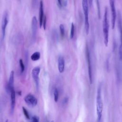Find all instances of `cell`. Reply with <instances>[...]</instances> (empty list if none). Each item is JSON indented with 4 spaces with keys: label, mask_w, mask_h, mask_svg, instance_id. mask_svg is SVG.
Instances as JSON below:
<instances>
[{
    "label": "cell",
    "mask_w": 122,
    "mask_h": 122,
    "mask_svg": "<svg viewBox=\"0 0 122 122\" xmlns=\"http://www.w3.org/2000/svg\"><path fill=\"white\" fill-rule=\"evenodd\" d=\"M17 93H18V94L19 95H21V91H19V92H18Z\"/></svg>",
    "instance_id": "obj_27"
},
{
    "label": "cell",
    "mask_w": 122,
    "mask_h": 122,
    "mask_svg": "<svg viewBox=\"0 0 122 122\" xmlns=\"http://www.w3.org/2000/svg\"><path fill=\"white\" fill-rule=\"evenodd\" d=\"M31 29H32V39L34 41L36 39L37 30H38V21L35 16H33L31 21Z\"/></svg>",
    "instance_id": "obj_10"
},
{
    "label": "cell",
    "mask_w": 122,
    "mask_h": 122,
    "mask_svg": "<svg viewBox=\"0 0 122 122\" xmlns=\"http://www.w3.org/2000/svg\"><path fill=\"white\" fill-rule=\"evenodd\" d=\"M31 121L33 122H39V117L36 115H34L32 117Z\"/></svg>",
    "instance_id": "obj_22"
},
{
    "label": "cell",
    "mask_w": 122,
    "mask_h": 122,
    "mask_svg": "<svg viewBox=\"0 0 122 122\" xmlns=\"http://www.w3.org/2000/svg\"><path fill=\"white\" fill-rule=\"evenodd\" d=\"M14 72L11 71L10 75L9 81L7 87V91L8 92H10L11 91L14 89Z\"/></svg>",
    "instance_id": "obj_11"
},
{
    "label": "cell",
    "mask_w": 122,
    "mask_h": 122,
    "mask_svg": "<svg viewBox=\"0 0 122 122\" xmlns=\"http://www.w3.org/2000/svg\"><path fill=\"white\" fill-rule=\"evenodd\" d=\"M8 23V13L7 11H5L2 19L1 22V33H2V38L4 39L6 33V29Z\"/></svg>",
    "instance_id": "obj_7"
},
{
    "label": "cell",
    "mask_w": 122,
    "mask_h": 122,
    "mask_svg": "<svg viewBox=\"0 0 122 122\" xmlns=\"http://www.w3.org/2000/svg\"><path fill=\"white\" fill-rule=\"evenodd\" d=\"M58 1V4L60 6V7H62V2H61V0H57Z\"/></svg>",
    "instance_id": "obj_25"
},
{
    "label": "cell",
    "mask_w": 122,
    "mask_h": 122,
    "mask_svg": "<svg viewBox=\"0 0 122 122\" xmlns=\"http://www.w3.org/2000/svg\"><path fill=\"white\" fill-rule=\"evenodd\" d=\"M75 32V27L73 23H71V31H70V38L72 39L74 36Z\"/></svg>",
    "instance_id": "obj_18"
},
{
    "label": "cell",
    "mask_w": 122,
    "mask_h": 122,
    "mask_svg": "<svg viewBox=\"0 0 122 122\" xmlns=\"http://www.w3.org/2000/svg\"><path fill=\"white\" fill-rule=\"evenodd\" d=\"M60 33H61V35L62 38H63L64 36V34H65V29H64V27L63 24H61L60 25Z\"/></svg>",
    "instance_id": "obj_19"
},
{
    "label": "cell",
    "mask_w": 122,
    "mask_h": 122,
    "mask_svg": "<svg viewBox=\"0 0 122 122\" xmlns=\"http://www.w3.org/2000/svg\"><path fill=\"white\" fill-rule=\"evenodd\" d=\"M54 95V100L55 102H57L59 99V91L57 88H55L53 92Z\"/></svg>",
    "instance_id": "obj_17"
},
{
    "label": "cell",
    "mask_w": 122,
    "mask_h": 122,
    "mask_svg": "<svg viewBox=\"0 0 122 122\" xmlns=\"http://www.w3.org/2000/svg\"><path fill=\"white\" fill-rule=\"evenodd\" d=\"M40 57H41L40 52L39 51H36L31 55L30 59L33 61H37L40 59Z\"/></svg>",
    "instance_id": "obj_15"
},
{
    "label": "cell",
    "mask_w": 122,
    "mask_h": 122,
    "mask_svg": "<svg viewBox=\"0 0 122 122\" xmlns=\"http://www.w3.org/2000/svg\"><path fill=\"white\" fill-rule=\"evenodd\" d=\"M24 101L28 105L32 107L36 106L38 103L37 98L31 94H27L24 98Z\"/></svg>",
    "instance_id": "obj_8"
},
{
    "label": "cell",
    "mask_w": 122,
    "mask_h": 122,
    "mask_svg": "<svg viewBox=\"0 0 122 122\" xmlns=\"http://www.w3.org/2000/svg\"><path fill=\"white\" fill-rule=\"evenodd\" d=\"M22 111H23V112L24 115L25 117H26V118L28 120H30V117L29 113L28 111L27 110V109L24 107H22Z\"/></svg>",
    "instance_id": "obj_20"
},
{
    "label": "cell",
    "mask_w": 122,
    "mask_h": 122,
    "mask_svg": "<svg viewBox=\"0 0 122 122\" xmlns=\"http://www.w3.org/2000/svg\"><path fill=\"white\" fill-rule=\"evenodd\" d=\"M86 59H87L88 68V75H89V81H90V84H92V67L91 60V57H90V51H89L87 44L86 45Z\"/></svg>",
    "instance_id": "obj_4"
},
{
    "label": "cell",
    "mask_w": 122,
    "mask_h": 122,
    "mask_svg": "<svg viewBox=\"0 0 122 122\" xmlns=\"http://www.w3.org/2000/svg\"><path fill=\"white\" fill-rule=\"evenodd\" d=\"M46 20H47V18L46 15H44L43 20V22H42V25L43 27L44 30H46Z\"/></svg>",
    "instance_id": "obj_21"
},
{
    "label": "cell",
    "mask_w": 122,
    "mask_h": 122,
    "mask_svg": "<svg viewBox=\"0 0 122 122\" xmlns=\"http://www.w3.org/2000/svg\"><path fill=\"white\" fill-rule=\"evenodd\" d=\"M118 28L120 32V44L119 48V59L121 61L122 60V19L120 13L118 14Z\"/></svg>",
    "instance_id": "obj_5"
},
{
    "label": "cell",
    "mask_w": 122,
    "mask_h": 122,
    "mask_svg": "<svg viewBox=\"0 0 122 122\" xmlns=\"http://www.w3.org/2000/svg\"><path fill=\"white\" fill-rule=\"evenodd\" d=\"M109 2L112 13V29H113L115 27L117 16L116 8L115 6V0H109Z\"/></svg>",
    "instance_id": "obj_6"
},
{
    "label": "cell",
    "mask_w": 122,
    "mask_h": 122,
    "mask_svg": "<svg viewBox=\"0 0 122 122\" xmlns=\"http://www.w3.org/2000/svg\"><path fill=\"white\" fill-rule=\"evenodd\" d=\"M92 1L93 0H89V4H90V6H91L92 3Z\"/></svg>",
    "instance_id": "obj_26"
},
{
    "label": "cell",
    "mask_w": 122,
    "mask_h": 122,
    "mask_svg": "<svg viewBox=\"0 0 122 122\" xmlns=\"http://www.w3.org/2000/svg\"><path fill=\"white\" fill-rule=\"evenodd\" d=\"M39 25L40 28H41L42 26V22L43 20L44 16V12H43V4L42 0H41L40 2V5H39Z\"/></svg>",
    "instance_id": "obj_13"
},
{
    "label": "cell",
    "mask_w": 122,
    "mask_h": 122,
    "mask_svg": "<svg viewBox=\"0 0 122 122\" xmlns=\"http://www.w3.org/2000/svg\"><path fill=\"white\" fill-rule=\"evenodd\" d=\"M38 0H32V4L33 6H35L37 5Z\"/></svg>",
    "instance_id": "obj_23"
},
{
    "label": "cell",
    "mask_w": 122,
    "mask_h": 122,
    "mask_svg": "<svg viewBox=\"0 0 122 122\" xmlns=\"http://www.w3.org/2000/svg\"><path fill=\"white\" fill-rule=\"evenodd\" d=\"M82 6L84 15L85 20V30L87 35L88 34L90 28V24L89 20V10H88V0H82Z\"/></svg>",
    "instance_id": "obj_3"
},
{
    "label": "cell",
    "mask_w": 122,
    "mask_h": 122,
    "mask_svg": "<svg viewBox=\"0 0 122 122\" xmlns=\"http://www.w3.org/2000/svg\"><path fill=\"white\" fill-rule=\"evenodd\" d=\"M19 64H20V73H22L25 70V66H24V64L23 63L22 59H20Z\"/></svg>",
    "instance_id": "obj_16"
},
{
    "label": "cell",
    "mask_w": 122,
    "mask_h": 122,
    "mask_svg": "<svg viewBox=\"0 0 122 122\" xmlns=\"http://www.w3.org/2000/svg\"><path fill=\"white\" fill-rule=\"evenodd\" d=\"M10 99H11V103H10V113L12 114L14 112L15 104H16V92L14 90V88L10 92Z\"/></svg>",
    "instance_id": "obj_12"
},
{
    "label": "cell",
    "mask_w": 122,
    "mask_h": 122,
    "mask_svg": "<svg viewBox=\"0 0 122 122\" xmlns=\"http://www.w3.org/2000/svg\"><path fill=\"white\" fill-rule=\"evenodd\" d=\"M68 101V98L66 97V98H64V99H63V102H62V103H63V104H66V103H67Z\"/></svg>",
    "instance_id": "obj_24"
},
{
    "label": "cell",
    "mask_w": 122,
    "mask_h": 122,
    "mask_svg": "<svg viewBox=\"0 0 122 122\" xmlns=\"http://www.w3.org/2000/svg\"><path fill=\"white\" fill-rule=\"evenodd\" d=\"M41 69L39 67H35L34 68L31 72L32 77L34 80L36 88L37 90H38L39 86V74L40 72Z\"/></svg>",
    "instance_id": "obj_9"
},
{
    "label": "cell",
    "mask_w": 122,
    "mask_h": 122,
    "mask_svg": "<svg viewBox=\"0 0 122 122\" xmlns=\"http://www.w3.org/2000/svg\"><path fill=\"white\" fill-rule=\"evenodd\" d=\"M102 30L104 39V43L106 47L108 46L109 42V22L108 19V10L107 7H105L102 21Z\"/></svg>",
    "instance_id": "obj_1"
},
{
    "label": "cell",
    "mask_w": 122,
    "mask_h": 122,
    "mask_svg": "<svg viewBox=\"0 0 122 122\" xmlns=\"http://www.w3.org/2000/svg\"><path fill=\"white\" fill-rule=\"evenodd\" d=\"M65 67V61L62 56H59L58 59V71L60 73H62L64 71Z\"/></svg>",
    "instance_id": "obj_14"
},
{
    "label": "cell",
    "mask_w": 122,
    "mask_h": 122,
    "mask_svg": "<svg viewBox=\"0 0 122 122\" xmlns=\"http://www.w3.org/2000/svg\"><path fill=\"white\" fill-rule=\"evenodd\" d=\"M103 110V102L102 97V87L99 85L97 88L96 95V113L97 115V121L100 122L102 116Z\"/></svg>",
    "instance_id": "obj_2"
}]
</instances>
